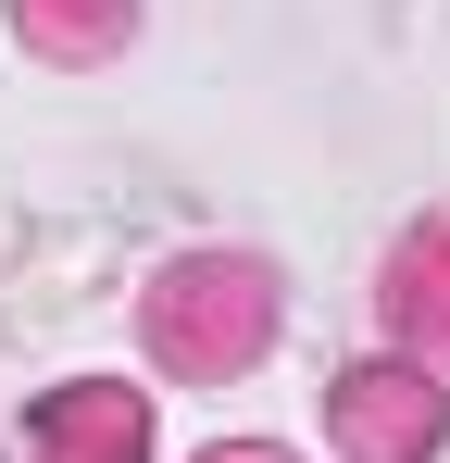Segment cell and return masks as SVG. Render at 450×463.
I'll use <instances>...</instances> for the list:
<instances>
[{
	"instance_id": "cell-4",
	"label": "cell",
	"mask_w": 450,
	"mask_h": 463,
	"mask_svg": "<svg viewBox=\"0 0 450 463\" xmlns=\"http://www.w3.org/2000/svg\"><path fill=\"white\" fill-rule=\"evenodd\" d=\"M213 463H276V451H213Z\"/></svg>"
},
{
	"instance_id": "cell-1",
	"label": "cell",
	"mask_w": 450,
	"mask_h": 463,
	"mask_svg": "<svg viewBox=\"0 0 450 463\" xmlns=\"http://www.w3.org/2000/svg\"><path fill=\"white\" fill-rule=\"evenodd\" d=\"M150 326H163L175 364H250V351H263V276H250V263H188V276L150 301Z\"/></svg>"
},
{
	"instance_id": "cell-3",
	"label": "cell",
	"mask_w": 450,
	"mask_h": 463,
	"mask_svg": "<svg viewBox=\"0 0 450 463\" xmlns=\"http://www.w3.org/2000/svg\"><path fill=\"white\" fill-rule=\"evenodd\" d=\"M51 463H138V401L126 388H88L51 413Z\"/></svg>"
},
{
	"instance_id": "cell-2",
	"label": "cell",
	"mask_w": 450,
	"mask_h": 463,
	"mask_svg": "<svg viewBox=\"0 0 450 463\" xmlns=\"http://www.w3.org/2000/svg\"><path fill=\"white\" fill-rule=\"evenodd\" d=\"M338 439H351L363 463H413L426 439H438V401H426L413 376H351V401H338Z\"/></svg>"
}]
</instances>
